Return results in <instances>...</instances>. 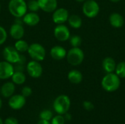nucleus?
Returning <instances> with one entry per match:
<instances>
[{"mask_svg": "<svg viewBox=\"0 0 125 124\" xmlns=\"http://www.w3.org/2000/svg\"><path fill=\"white\" fill-rule=\"evenodd\" d=\"M67 53V52L65 48L61 45H55L50 50L51 57L56 61H61L66 58Z\"/></svg>", "mask_w": 125, "mask_h": 124, "instance_id": "obj_15", "label": "nucleus"}, {"mask_svg": "<svg viewBox=\"0 0 125 124\" xmlns=\"http://www.w3.org/2000/svg\"><path fill=\"white\" fill-rule=\"evenodd\" d=\"M32 94V89L29 86H23L21 89V94L24 97H29Z\"/></svg>", "mask_w": 125, "mask_h": 124, "instance_id": "obj_30", "label": "nucleus"}, {"mask_svg": "<svg viewBox=\"0 0 125 124\" xmlns=\"http://www.w3.org/2000/svg\"><path fill=\"white\" fill-rule=\"evenodd\" d=\"M116 74L120 78H125V61L119 63L116 67Z\"/></svg>", "mask_w": 125, "mask_h": 124, "instance_id": "obj_24", "label": "nucleus"}, {"mask_svg": "<svg viewBox=\"0 0 125 124\" xmlns=\"http://www.w3.org/2000/svg\"><path fill=\"white\" fill-rule=\"evenodd\" d=\"M40 9L45 12H53L58 7L57 0H37Z\"/></svg>", "mask_w": 125, "mask_h": 124, "instance_id": "obj_16", "label": "nucleus"}, {"mask_svg": "<svg viewBox=\"0 0 125 124\" xmlns=\"http://www.w3.org/2000/svg\"><path fill=\"white\" fill-rule=\"evenodd\" d=\"M2 56L4 61L12 64H15L18 62L21 53L12 46H6L2 50Z\"/></svg>", "mask_w": 125, "mask_h": 124, "instance_id": "obj_7", "label": "nucleus"}, {"mask_svg": "<svg viewBox=\"0 0 125 124\" xmlns=\"http://www.w3.org/2000/svg\"><path fill=\"white\" fill-rule=\"evenodd\" d=\"M68 23L73 29H79L82 26V19L79 15H72L68 18Z\"/></svg>", "mask_w": 125, "mask_h": 124, "instance_id": "obj_22", "label": "nucleus"}, {"mask_svg": "<svg viewBox=\"0 0 125 124\" xmlns=\"http://www.w3.org/2000/svg\"><path fill=\"white\" fill-rule=\"evenodd\" d=\"M23 23L29 26H37L40 21V18L37 12H27L23 17L22 18Z\"/></svg>", "mask_w": 125, "mask_h": 124, "instance_id": "obj_14", "label": "nucleus"}, {"mask_svg": "<svg viewBox=\"0 0 125 124\" xmlns=\"http://www.w3.org/2000/svg\"><path fill=\"white\" fill-rule=\"evenodd\" d=\"M82 10L87 18H93L98 15L100 12V7L94 0H87L83 3Z\"/></svg>", "mask_w": 125, "mask_h": 124, "instance_id": "obj_6", "label": "nucleus"}, {"mask_svg": "<svg viewBox=\"0 0 125 124\" xmlns=\"http://www.w3.org/2000/svg\"><path fill=\"white\" fill-rule=\"evenodd\" d=\"M109 22L113 27L120 28L124 25L125 20L122 15L117 12H114L111 14L109 17Z\"/></svg>", "mask_w": 125, "mask_h": 124, "instance_id": "obj_18", "label": "nucleus"}, {"mask_svg": "<svg viewBox=\"0 0 125 124\" xmlns=\"http://www.w3.org/2000/svg\"><path fill=\"white\" fill-rule=\"evenodd\" d=\"M37 124H51V121H45V120H42L40 119Z\"/></svg>", "mask_w": 125, "mask_h": 124, "instance_id": "obj_34", "label": "nucleus"}, {"mask_svg": "<svg viewBox=\"0 0 125 124\" xmlns=\"http://www.w3.org/2000/svg\"><path fill=\"white\" fill-rule=\"evenodd\" d=\"M26 61V57H25L23 55L21 54V56H20L19 61H18V62L17 64H22V65H25Z\"/></svg>", "mask_w": 125, "mask_h": 124, "instance_id": "obj_33", "label": "nucleus"}, {"mask_svg": "<svg viewBox=\"0 0 125 124\" xmlns=\"http://www.w3.org/2000/svg\"><path fill=\"white\" fill-rule=\"evenodd\" d=\"M39 117L42 120H45V121H51V120L52 119V118L53 116V113H52V112L51 110H44L40 112Z\"/></svg>", "mask_w": 125, "mask_h": 124, "instance_id": "obj_27", "label": "nucleus"}, {"mask_svg": "<svg viewBox=\"0 0 125 124\" xmlns=\"http://www.w3.org/2000/svg\"><path fill=\"white\" fill-rule=\"evenodd\" d=\"M71 105L70 99L68 96L62 94L58 96L53 101V107L54 111L59 115H64L66 114Z\"/></svg>", "mask_w": 125, "mask_h": 124, "instance_id": "obj_3", "label": "nucleus"}, {"mask_svg": "<svg viewBox=\"0 0 125 124\" xmlns=\"http://www.w3.org/2000/svg\"><path fill=\"white\" fill-rule=\"evenodd\" d=\"M26 100L21 94H13L9 98L8 105L14 110H19L22 109L26 105Z\"/></svg>", "mask_w": 125, "mask_h": 124, "instance_id": "obj_11", "label": "nucleus"}, {"mask_svg": "<svg viewBox=\"0 0 125 124\" xmlns=\"http://www.w3.org/2000/svg\"><path fill=\"white\" fill-rule=\"evenodd\" d=\"M15 91V85L11 82H6L1 86L0 93L4 98H10L12 96Z\"/></svg>", "mask_w": 125, "mask_h": 124, "instance_id": "obj_17", "label": "nucleus"}, {"mask_svg": "<svg viewBox=\"0 0 125 124\" xmlns=\"http://www.w3.org/2000/svg\"><path fill=\"white\" fill-rule=\"evenodd\" d=\"M27 53L32 60L39 62L42 61L46 56V50L40 43H32L29 45Z\"/></svg>", "mask_w": 125, "mask_h": 124, "instance_id": "obj_4", "label": "nucleus"}, {"mask_svg": "<svg viewBox=\"0 0 125 124\" xmlns=\"http://www.w3.org/2000/svg\"><path fill=\"white\" fill-rule=\"evenodd\" d=\"M121 84L120 77L114 72L108 73L102 80L103 88L108 92H114L119 89Z\"/></svg>", "mask_w": 125, "mask_h": 124, "instance_id": "obj_2", "label": "nucleus"}, {"mask_svg": "<svg viewBox=\"0 0 125 124\" xmlns=\"http://www.w3.org/2000/svg\"><path fill=\"white\" fill-rule=\"evenodd\" d=\"M83 107L87 111H92L94 108V106L93 103L92 102H90V101H84L83 102Z\"/></svg>", "mask_w": 125, "mask_h": 124, "instance_id": "obj_31", "label": "nucleus"}, {"mask_svg": "<svg viewBox=\"0 0 125 124\" xmlns=\"http://www.w3.org/2000/svg\"><path fill=\"white\" fill-rule=\"evenodd\" d=\"M8 10L14 18H22L28 11L27 4L25 0H10Z\"/></svg>", "mask_w": 125, "mask_h": 124, "instance_id": "obj_1", "label": "nucleus"}, {"mask_svg": "<svg viewBox=\"0 0 125 124\" xmlns=\"http://www.w3.org/2000/svg\"><path fill=\"white\" fill-rule=\"evenodd\" d=\"M26 4H27V9L28 10H29V12H37V11H39V10H40L37 0H29L28 2H26Z\"/></svg>", "mask_w": 125, "mask_h": 124, "instance_id": "obj_25", "label": "nucleus"}, {"mask_svg": "<svg viewBox=\"0 0 125 124\" xmlns=\"http://www.w3.org/2000/svg\"><path fill=\"white\" fill-rule=\"evenodd\" d=\"M7 32L5 29L0 26V45H3L7 39Z\"/></svg>", "mask_w": 125, "mask_h": 124, "instance_id": "obj_29", "label": "nucleus"}, {"mask_svg": "<svg viewBox=\"0 0 125 124\" xmlns=\"http://www.w3.org/2000/svg\"><path fill=\"white\" fill-rule=\"evenodd\" d=\"M2 107V101H1V99L0 98V110L1 109Z\"/></svg>", "mask_w": 125, "mask_h": 124, "instance_id": "obj_35", "label": "nucleus"}, {"mask_svg": "<svg viewBox=\"0 0 125 124\" xmlns=\"http://www.w3.org/2000/svg\"><path fill=\"white\" fill-rule=\"evenodd\" d=\"M26 70L28 75L32 78H39L42 76L43 69L39 61L31 60L26 65Z\"/></svg>", "mask_w": 125, "mask_h": 124, "instance_id": "obj_8", "label": "nucleus"}, {"mask_svg": "<svg viewBox=\"0 0 125 124\" xmlns=\"http://www.w3.org/2000/svg\"><path fill=\"white\" fill-rule=\"evenodd\" d=\"M65 118L63 116V115H57L52 118L51 120V124H65Z\"/></svg>", "mask_w": 125, "mask_h": 124, "instance_id": "obj_28", "label": "nucleus"}, {"mask_svg": "<svg viewBox=\"0 0 125 124\" xmlns=\"http://www.w3.org/2000/svg\"><path fill=\"white\" fill-rule=\"evenodd\" d=\"M0 124H4V121H2V119L0 118Z\"/></svg>", "mask_w": 125, "mask_h": 124, "instance_id": "obj_38", "label": "nucleus"}, {"mask_svg": "<svg viewBox=\"0 0 125 124\" xmlns=\"http://www.w3.org/2000/svg\"><path fill=\"white\" fill-rule=\"evenodd\" d=\"M0 90H1V86H0Z\"/></svg>", "mask_w": 125, "mask_h": 124, "instance_id": "obj_40", "label": "nucleus"}, {"mask_svg": "<svg viewBox=\"0 0 125 124\" xmlns=\"http://www.w3.org/2000/svg\"><path fill=\"white\" fill-rule=\"evenodd\" d=\"M0 12H1V4H0Z\"/></svg>", "mask_w": 125, "mask_h": 124, "instance_id": "obj_39", "label": "nucleus"}, {"mask_svg": "<svg viewBox=\"0 0 125 124\" xmlns=\"http://www.w3.org/2000/svg\"><path fill=\"white\" fill-rule=\"evenodd\" d=\"M14 65L6 61H0V80H7L13 75Z\"/></svg>", "mask_w": 125, "mask_h": 124, "instance_id": "obj_12", "label": "nucleus"}, {"mask_svg": "<svg viewBox=\"0 0 125 124\" xmlns=\"http://www.w3.org/2000/svg\"><path fill=\"white\" fill-rule=\"evenodd\" d=\"M67 79L73 84H79L83 80V75L80 71L73 69L68 72Z\"/></svg>", "mask_w": 125, "mask_h": 124, "instance_id": "obj_19", "label": "nucleus"}, {"mask_svg": "<svg viewBox=\"0 0 125 124\" xmlns=\"http://www.w3.org/2000/svg\"><path fill=\"white\" fill-rule=\"evenodd\" d=\"M103 69L107 73H112L116 69V61L114 59L111 57H106L103 59V64H102Z\"/></svg>", "mask_w": 125, "mask_h": 124, "instance_id": "obj_20", "label": "nucleus"}, {"mask_svg": "<svg viewBox=\"0 0 125 124\" xmlns=\"http://www.w3.org/2000/svg\"><path fill=\"white\" fill-rule=\"evenodd\" d=\"M9 33L12 39L18 40L23 37L25 34V29L21 23H14L13 24L11 25L9 30Z\"/></svg>", "mask_w": 125, "mask_h": 124, "instance_id": "obj_13", "label": "nucleus"}, {"mask_svg": "<svg viewBox=\"0 0 125 124\" xmlns=\"http://www.w3.org/2000/svg\"><path fill=\"white\" fill-rule=\"evenodd\" d=\"M4 124H18V121L14 117H9L4 121Z\"/></svg>", "mask_w": 125, "mask_h": 124, "instance_id": "obj_32", "label": "nucleus"}, {"mask_svg": "<svg viewBox=\"0 0 125 124\" xmlns=\"http://www.w3.org/2000/svg\"><path fill=\"white\" fill-rule=\"evenodd\" d=\"M67 62L74 67L80 65L84 59V53L79 48H72L68 50L66 56Z\"/></svg>", "mask_w": 125, "mask_h": 124, "instance_id": "obj_5", "label": "nucleus"}, {"mask_svg": "<svg viewBox=\"0 0 125 124\" xmlns=\"http://www.w3.org/2000/svg\"><path fill=\"white\" fill-rule=\"evenodd\" d=\"M76 1H78V2H83V1H85L86 0H75Z\"/></svg>", "mask_w": 125, "mask_h": 124, "instance_id": "obj_36", "label": "nucleus"}, {"mask_svg": "<svg viewBox=\"0 0 125 124\" xmlns=\"http://www.w3.org/2000/svg\"><path fill=\"white\" fill-rule=\"evenodd\" d=\"M69 39H70V43L71 46L73 48L79 47L82 42V39L78 35H73V36L70 37Z\"/></svg>", "mask_w": 125, "mask_h": 124, "instance_id": "obj_26", "label": "nucleus"}, {"mask_svg": "<svg viewBox=\"0 0 125 124\" xmlns=\"http://www.w3.org/2000/svg\"><path fill=\"white\" fill-rule=\"evenodd\" d=\"M12 82L15 85H23L26 80V75L23 73V72H19V71H15L13 75L11 77Z\"/></svg>", "mask_w": 125, "mask_h": 124, "instance_id": "obj_21", "label": "nucleus"}, {"mask_svg": "<svg viewBox=\"0 0 125 124\" xmlns=\"http://www.w3.org/2000/svg\"><path fill=\"white\" fill-rule=\"evenodd\" d=\"M29 45L28 44V42L26 40L23 39L16 40V42L14 44L15 48L20 53H23L25 52H27L28 48H29Z\"/></svg>", "mask_w": 125, "mask_h": 124, "instance_id": "obj_23", "label": "nucleus"}, {"mask_svg": "<svg viewBox=\"0 0 125 124\" xmlns=\"http://www.w3.org/2000/svg\"><path fill=\"white\" fill-rule=\"evenodd\" d=\"M111 1H112V2H118V1H119L120 0H110Z\"/></svg>", "mask_w": 125, "mask_h": 124, "instance_id": "obj_37", "label": "nucleus"}, {"mask_svg": "<svg viewBox=\"0 0 125 124\" xmlns=\"http://www.w3.org/2000/svg\"><path fill=\"white\" fill-rule=\"evenodd\" d=\"M69 12L67 9L63 7L56 8L52 15L53 22L56 24H64L66 21H67L69 18Z\"/></svg>", "mask_w": 125, "mask_h": 124, "instance_id": "obj_10", "label": "nucleus"}, {"mask_svg": "<svg viewBox=\"0 0 125 124\" xmlns=\"http://www.w3.org/2000/svg\"><path fill=\"white\" fill-rule=\"evenodd\" d=\"M55 38L60 42L67 41L70 37V31L68 27L64 24H58L53 29Z\"/></svg>", "mask_w": 125, "mask_h": 124, "instance_id": "obj_9", "label": "nucleus"}]
</instances>
